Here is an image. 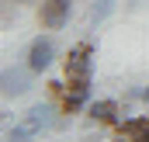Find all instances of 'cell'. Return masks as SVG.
Listing matches in <instances>:
<instances>
[{"label": "cell", "instance_id": "obj_7", "mask_svg": "<svg viewBox=\"0 0 149 142\" xmlns=\"http://www.w3.org/2000/svg\"><path fill=\"white\" fill-rule=\"evenodd\" d=\"M114 10V0H94V7H90V21L94 24H101V21H108Z\"/></svg>", "mask_w": 149, "mask_h": 142}, {"label": "cell", "instance_id": "obj_4", "mask_svg": "<svg viewBox=\"0 0 149 142\" xmlns=\"http://www.w3.org/2000/svg\"><path fill=\"white\" fill-rule=\"evenodd\" d=\"M52 59H56V42L49 35H38L31 45H28V66L35 73H45L52 66Z\"/></svg>", "mask_w": 149, "mask_h": 142}, {"label": "cell", "instance_id": "obj_1", "mask_svg": "<svg viewBox=\"0 0 149 142\" xmlns=\"http://www.w3.org/2000/svg\"><path fill=\"white\" fill-rule=\"evenodd\" d=\"M90 59H94V45L90 42H76L66 52L63 63V76L70 90H90Z\"/></svg>", "mask_w": 149, "mask_h": 142}, {"label": "cell", "instance_id": "obj_2", "mask_svg": "<svg viewBox=\"0 0 149 142\" xmlns=\"http://www.w3.org/2000/svg\"><path fill=\"white\" fill-rule=\"evenodd\" d=\"M70 10H73V0H42L38 21H42L45 31H59V28L70 21Z\"/></svg>", "mask_w": 149, "mask_h": 142}, {"label": "cell", "instance_id": "obj_6", "mask_svg": "<svg viewBox=\"0 0 149 142\" xmlns=\"http://www.w3.org/2000/svg\"><path fill=\"white\" fill-rule=\"evenodd\" d=\"M56 111H59V107H56V104H49V101H45V104H35L28 114H24V125H28L35 135H42V132L56 128V118H59Z\"/></svg>", "mask_w": 149, "mask_h": 142}, {"label": "cell", "instance_id": "obj_3", "mask_svg": "<svg viewBox=\"0 0 149 142\" xmlns=\"http://www.w3.org/2000/svg\"><path fill=\"white\" fill-rule=\"evenodd\" d=\"M31 76H35V70H31L28 63H24V66H7V70H3V97H21V94H28Z\"/></svg>", "mask_w": 149, "mask_h": 142}, {"label": "cell", "instance_id": "obj_9", "mask_svg": "<svg viewBox=\"0 0 149 142\" xmlns=\"http://www.w3.org/2000/svg\"><path fill=\"white\" fill-rule=\"evenodd\" d=\"M142 104H149V83L142 87Z\"/></svg>", "mask_w": 149, "mask_h": 142}, {"label": "cell", "instance_id": "obj_8", "mask_svg": "<svg viewBox=\"0 0 149 142\" xmlns=\"http://www.w3.org/2000/svg\"><path fill=\"white\" fill-rule=\"evenodd\" d=\"M28 139H35V132L21 121V125H14V128H7V142H28Z\"/></svg>", "mask_w": 149, "mask_h": 142}, {"label": "cell", "instance_id": "obj_5", "mask_svg": "<svg viewBox=\"0 0 149 142\" xmlns=\"http://www.w3.org/2000/svg\"><path fill=\"white\" fill-rule=\"evenodd\" d=\"M121 114H128V111H121V104L111 101V97H104V101H90V107H87V118L97 121V125H108V128H114V125L121 121Z\"/></svg>", "mask_w": 149, "mask_h": 142}]
</instances>
